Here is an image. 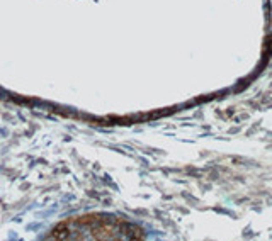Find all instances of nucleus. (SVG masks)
Returning a JSON list of instances; mask_svg holds the SVG:
<instances>
[{
    "instance_id": "obj_1",
    "label": "nucleus",
    "mask_w": 272,
    "mask_h": 241,
    "mask_svg": "<svg viewBox=\"0 0 272 241\" xmlns=\"http://www.w3.org/2000/svg\"><path fill=\"white\" fill-rule=\"evenodd\" d=\"M112 233H121L112 226V219L102 216L70 217L53 231L51 238L60 240H83V238H116Z\"/></svg>"
}]
</instances>
